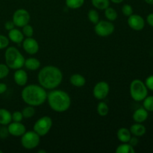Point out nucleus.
<instances>
[{"mask_svg":"<svg viewBox=\"0 0 153 153\" xmlns=\"http://www.w3.org/2000/svg\"><path fill=\"white\" fill-rule=\"evenodd\" d=\"M70 82L72 85L76 87V88H82L86 83V79L82 75L75 73L70 76Z\"/></svg>","mask_w":153,"mask_h":153,"instance_id":"nucleus-19","label":"nucleus"},{"mask_svg":"<svg viewBox=\"0 0 153 153\" xmlns=\"http://www.w3.org/2000/svg\"><path fill=\"white\" fill-rule=\"evenodd\" d=\"M38 153H46V152L45 150H42V149H40V150L38 151Z\"/></svg>","mask_w":153,"mask_h":153,"instance_id":"nucleus-43","label":"nucleus"},{"mask_svg":"<svg viewBox=\"0 0 153 153\" xmlns=\"http://www.w3.org/2000/svg\"><path fill=\"white\" fill-rule=\"evenodd\" d=\"M145 2L148 4H150V5H153V0H144Z\"/></svg>","mask_w":153,"mask_h":153,"instance_id":"nucleus-42","label":"nucleus"},{"mask_svg":"<svg viewBox=\"0 0 153 153\" xmlns=\"http://www.w3.org/2000/svg\"><path fill=\"white\" fill-rule=\"evenodd\" d=\"M129 130L131 131V135L136 136L137 137H142L146 132V128L145 126H143L142 123H136L131 126Z\"/></svg>","mask_w":153,"mask_h":153,"instance_id":"nucleus-18","label":"nucleus"},{"mask_svg":"<svg viewBox=\"0 0 153 153\" xmlns=\"http://www.w3.org/2000/svg\"><path fill=\"white\" fill-rule=\"evenodd\" d=\"M40 142V137L33 131H25L21 136V144L25 149L31 150L39 146Z\"/></svg>","mask_w":153,"mask_h":153,"instance_id":"nucleus-6","label":"nucleus"},{"mask_svg":"<svg viewBox=\"0 0 153 153\" xmlns=\"http://www.w3.org/2000/svg\"><path fill=\"white\" fill-rule=\"evenodd\" d=\"M52 120L49 116H43L37 120L33 126V130L40 137L46 135L52 127Z\"/></svg>","mask_w":153,"mask_h":153,"instance_id":"nucleus-7","label":"nucleus"},{"mask_svg":"<svg viewBox=\"0 0 153 153\" xmlns=\"http://www.w3.org/2000/svg\"><path fill=\"white\" fill-rule=\"evenodd\" d=\"M40 61L37 58H28L25 60L24 67L31 71H35L40 67Z\"/></svg>","mask_w":153,"mask_h":153,"instance_id":"nucleus-20","label":"nucleus"},{"mask_svg":"<svg viewBox=\"0 0 153 153\" xmlns=\"http://www.w3.org/2000/svg\"><path fill=\"white\" fill-rule=\"evenodd\" d=\"M110 0H91V4L98 10H105L110 6Z\"/></svg>","mask_w":153,"mask_h":153,"instance_id":"nucleus-23","label":"nucleus"},{"mask_svg":"<svg viewBox=\"0 0 153 153\" xmlns=\"http://www.w3.org/2000/svg\"><path fill=\"white\" fill-rule=\"evenodd\" d=\"M143 106L148 111H153V96H147L143 100Z\"/></svg>","mask_w":153,"mask_h":153,"instance_id":"nucleus-29","label":"nucleus"},{"mask_svg":"<svg viewBox=\"0 0 153 153\" xmlns=\"http://www.w3.org/2000/svg\"><path fill=\"white\" fill-rule=\"evenodd\" d=\"M0 128H1V125H0Z\"/></svg>","mask_w":153,"mask_h":153,"instance_id":"nucleus-45","label":"nucleus"},{"mask_svg":"<svg viewBox=\"0 0 153 153\" xmlns=\"http://www.w3.org/2000/svg\"><path fill=\"white\" fill-rule=\"evenodd\" d=\"M6 126H2L0 128V138L4 139L9 136V131L7 129V127H5Z\"/></svg>","mask_w":153,"mask_h":153,"instance_id":"nucleus-36","label":"nucleus"},{"mask_svg":"<svg viewBox=\"0 0 153 153\" xmlns=\"http://www.w3.org/2000/svg\"><path fill=\"white\" fill-rule=\"evenodd\" d=\"M124 0H110V1H111L114 4H120V3H122Z\"/></svg>","mask_w":153,"mask_h":153,"instance_id":"nucleus-41","label":"nucleus"},{"mask_svg":"<svg viewBox=\"0 0 153 153\" xmlns=\"http://www.w3.org/2000/svg\"><path fill=\"white\" fill-rule=\"evenodd\" d=\"M10 40L6 36L0 34V49H4L8 47Z\"/></svg>","mask_w":153,"mask_h":153,"instance_id":"nucleus-32","label":"nucleus"},{"mask_svg":"<svg viewBox=\"0 0 153 153\" xmlns=\"http://www.w3.org/2000/svg\"><path fill=\"white\" fill-rule=\"evenodd\" d=\"M16 25H14L13 21H7V22L4 23V28H5L6 30L7 31H10V30L13 29V28H15Z\"/></svg>","mask_w":153,"mask_h":153,"instance_id":"nucleus-37","label":"nucleus"},{"mask_svg":"<svg viewBox=\"0 0 153 153\" xmlns=\"http://www.w3.org/2000/svg\"><path fill=\"white\" fill-rule=\"evenodd\" d=\"M85 0H66L65 3L67 7L70 9L80 8L85 4Z\"/></svg>","mask_w":153,"mask_h":153,"instance_id":"nucleus-25","label":"nucleus"},{"mask_svg":"<svg viewBox=\"0 0 153 153\" xmlns=\"http://www.w3.org/2000/svg\"><path fill=\"white\" fill-rule=\"evenodd\" d=\"M22 47L25 52L29 55H35L39 51L38 42L34 38L31 37H26L22 41Z\"/></svg>","mask_w":153,"mask_h":153,"instance_id":"nucleus-12","label":"nucleus"},{"mask_svg":"<svg viewBox=\"0 0 153 153\" xmlns=\"http://www.w3.org/2000/svg\"><path fill=\"white\" fill-rule=\"evenodd\" d=\"M105 16L106 19L108 21H111V22H113V21H115L117 19V12L116 11L114 8L113 7H111L109 6L108 7L105 9Z\"/></svg>","mask_w":153,"mask_h":153,"instance_id":"nucleus-24","label":"nucleus"},{"mask_svg":"<svg viewBox=\"0 0 153 153\" xmlns=\"http://www.w3.org/2000/svg\"><path fill=\"white\" fill-rule=\"evenodd\" d=\"M117 137L121 143H128L131 137V131L128 128L122 127L117 132Z\"/></svg>","mask_w":153,"mask_h":153,"instance_id":"nucleus-17","label":"nucleus"},{"mask_svg":"<svg viewBox=\"0 0 153 153\" xmlns=\"http://www.w3.org/2000/svg\"><path fill=\"white\" fill-rule=\"evenodd\" d=\"M144 83L146 85V88H148V90L153 91V75L148 76L146 80H145Z\"/></svg>","mask_w":153,"mask_h":153,"instance_id":"nucleus-35","label":"nucleus"},{"mask_svg":"<svg viewBox=\"0 0 153 153\" xmlns=\"http://www.w3.org/2000/svg\"><path fill=\"white\" fill-rule=\"evenodd\" d=\"M22 116L25 119H29L31 118L34 114H35V108L34 106L28 105L24 108L22 111Z\"/></svg>","mask_w":153,"mask_h":153,"instance_id":"nucleus-27","label":"nucleus"},{"mask_svg":"<svg viewBox=\"0 0 153 153\" xmlns=\"http://www.w3.org/2000/svg\"><path fill=\"white\" fill-rule=\"evenodd\" d=\"M10 72V68L7 64H0V79H3L7 77Z\"/></svg>","mask_w":153,"mask_h":153,"instance_id":"nucleus-31","label":"nucleus"},{"mask_svg":"<svg viewBox=\"0 0 153 153\" xmlns=\"http://www.w3.org/2000/svg\"><path fill=\"white\" fill-rule=\"evenodd\" d=\"M97 113L101 117H105L106 115H108L109 112V108L108 106V105L106 104L105 102H100L98 103V105H97Z\"/></svg>","mask_w":153,"mask_h":153,"instance_id":"nucleus-26","label":"nucleus"},{"mask_svg":"<svg viewBox=\"0 0 153 153\" xmlns=\"http://www.w3.org/2000/svg\"><path fill=\"white\" fill-rule=\"evenodd\" d=\"M138 143H139V140L138 138H137V137H136V136L131 137V139H130L129 142H128V143H130L132 146H137V145L138 144Z\"/></svg>","mask_w":153,"mask_h":153,"instance_id":"nucleus-38","label":"nucleus"},{"mask_svg":"<svg viewBox=\"0 0 153 153\" xmlns=\"http://www.w3.org/2000/svg\"><path fill=\"white\" fill-rule=\"evenodd\" d=\"M30 19L31 16L28 10L24 8H19L15 10L13 13L12 21L16 27L22 28L24 25L29 23Z\"/></svg>","mask_w":153,"mask_h":153,"instance_id":"nucleus-9","label":"nucleus"},{"mask_svg":"<svg viewBox=\"0 0 153 153\" xmlns=\"http://www.w3.org/2000/svg\"><path fill=\"white\" fill-rule=\"evenodd\" d=\"M115 29L114 25L108 20H100L95 24L94 31L100 37H108L111 35Z\"/></svg>","mask_w":153,"mask_h":153,"instance_id":"nucleus-8","label":"nucleus"},{"mask_svg":"<svg viewBox=\"0 0 153 153\" xmlns=\"http://www.w3.org/2000/svg\"><path fill=\"white\" fill-rule=\"evenodd\" d=\"M0 153H2V151H1V150H0Z\"/></svg>","mask_w":153,"mask_h":153,"instance_id":"nucleus-44","label":"nucleus"},{"mask_svg":"<svg viewBox=\"0 0 153 153\" xmlns=\"http://www.w3.org/2000/svg\"><path fill=\"white\" fill-rule=\"evenodd\" d=\"M46 100L51 109L58 113L65 112L71 105V98L67 92L53 89L47 94Z\"/></svg>","mask_w":153,"mask_h":153,"instance_id":"nucleus-3","label":"nucleus"},{"mask_svg":"<svg viewBox=\"0 0 153 153\" xmlns=\"http://www.w3.org/2000/svg\"><path fill=\"white\" fill-rule=\"evenodd\" d=\"M12 122L11 113L5 108H0V125L7 126Z\"/></svg>","mask_w":153,"mask_h":153,"instance_id":"nucleus-21","label":"nucleus"},{"mask_svg":"<svg viewBox=\"0 0 153 153\" xmlns=\"http://www.w3.org/2000/svg\"><path fill=\"white\" fill-rule=\"evenodd\" d=\"M116 153H134L135 150L134 149V146H131L128 143H122V144L119 145L117 147Z\"/></svg>","mask_w":153,"mask_h":153,"instance_id":"nucleus-22","label":"nucleus"},{"mask_svg":"<svg viewBox=\"0 0 153 153\" xmlns=\"http://www.w3.org/2000/svg\"><path fill=\"white\" fill-rule=\"evenodd\" d=\"M88 18L90 20V22L93 24H97L100 21V14L98 11L94 9H91L88 11Z\"/></svg>","mask_w":153,"mask_h":153,"instance_id":"nucleus-28","label":"nucleus"},{"mask_svg":"<svg viewBox=\"0 0 153 153\" xmlns=\"http://www.w3.org/2000/svg\"><path fill=\"white\" fill-rule=\"evenodd\" d=\"M131 97L136 102H141L148 96V88L143 81L134 79L129 87Z\"/></svg>","mask_w":153,"mask_h":153,"instance_id":"nucleus-5","label":"nucleus"},{"mask_svg":"<svg viewBox=\"0 0 153 153\" xmlns=\"http://www.w3.org/2000/svg\"><path fill=\"white\" fill-rule=\"evenodd\" d=\"M22 34L24 36H25L26 37H31L34 34V28L29 24H27V25H24L23 27H22Z\"/></svg>","mask_w":153,"mask_h":153,"instance_id":"nucleus-30","label":"nucleus"},{"mask_svg":"<svg viewBox=\"0 0 153 153\" xmlns=\"http://www.w3.org/2000/svg\"><path fill=\"white\" fill-rule=\"evenodd\" d=\"M28 74L26 71L21 69L16 70L13 74V80L14 82L19 86H25L28 82Z\"/></svg>","mask_w":153,"mask_h":153,"instance_id":"nucleus-14","label":"nucleus"},{"mask_svg":"<svg viewBox=\"0 0 153 153\" xmlns=\"http://www.w3.org/2000/svg\"><path fill=\"white\" fill-rule=\"evenodd\" d=\"M128 26L134 31H141L145 27V20L140 15L132 14L128 17L127 20Z\"/></svg>","mask_w":153,"mask_h":153,"instance_id":"nucleus-11","label":"nucleus"},{"mask_svg":"<svg viewBox=\"0 0 153 153\" xmlns=\"http://www.w3.org/2000/svg\"><path fill=\"white\" fill-rule=\"evenodd\" d=\"M148 117H149L148 111H146L143 107L136 109L132 115L133 120L135 123H139L145 122L147 120Z\"/></svg>","mask_w":153,"mask_h":153,"instance_id":"nucleus-15","label":"nucleus"},{"mask_svg":"<svg viewBox=\"0 0 153 153\" xmlns=\"http://www.w3.org/2000/svg\"><path fill=\"white\" fill-rule=\"evenodd\" d=\"M7 85L1 82V83H0V95L3 94L4 93H5L6 91H7Z\"/></svg>","mask_w":153,"mask_h":153,"instance_id":"nucleus-40","label":"nucleus"},{"mask_svg":"<svg viewBox=\"0 0 153 153\" xmlns=\"http://www.w3.org/2000/svg\"><path fill=\"white\" fill-rule=\"evenodd\" d=\"M11 116L12 121H13V122H21L23 119L22 111H14L13 114H11Z\"/></svg>","mask_w":153,"mask_h":153,"instance_id":"nucleus-34","label":"nucleus"},{"mask_svg":"<svg viewBox=\"0 0 153 153\" xmlns=\"http://www.w3.org/2000/svg\"><path fill=\"white\" fill-rule=\"evenodd\" d=\"M9 134L13 137H21L26 131V128L21 122H10L7 125Z\"/></svg>","mask_w":153,"mask_h":153,"instance_id":"nucleus-13","label":"nucleus"},{"mask_svg":"<svg viewBox=\"0 0 153 153\" xmlns=\"http://www.w3.org/2000/svg\"><path fill=\"white\" fill-rule=\"evenodd\" d=\"M110 92V86L105 81L97 82L93 89V95L97 100H102L105 99Z\"/></svg>","mask_w":153,"mask_h":153,"instance_id":"nucleus-10","label":"nucleus"},{"mask_svg":"<svg viewBox=\"0 0 153 153\" xmlns=\"http://www.w3.org/2000/svg\"><path fill=\"white\" fill-rule=\"evenodd\" d=\"M122 13L124 16L128 17L133 13V7L130 4H126L122 7Z\"/></svg>","mask_w":153,"mask_h":153,"instance_id":"nucleus-33","label":"nucleus"},{"mask_svg":"<svg viewBox=\"0 0 153 153\" xmlns=\"http://www.w3.org/2000/svg\"><path fill=\"white\" fill-rule=\"evenodd\" d=\"M5 64L11 70H18L24 67L25 58L19 49L14 46H9L4 52Z\"/></svg>","mask_w":153,"mask_h":153,"instance_id":"nucleus-4","label":"nucleus"},{"mask_svg":"<svg viewBox=\"0 0 153 153\" xmlns=\"http://www.w3.org/2000/svg\"><path fill=\"white\" fill-rule=\"evenodd\" d=\"M146 22H147V23L149 24L151 27H153V13H149V14L146 16Z\"/></svg>","mask_w":153,"mask_h":153,"instance_id":"nucleus-39","label":"nucleus"},{"mask_svg":"<svg viewBox=\"0 0 153 153\" xmlns=\"http://www.w3.org/2000/svg\"><path fill=\"white\" fill-rule=\"evenodd\" d=\"M21 97L28 105L37 107L46 101L47 93L46 89L40 85H29L22 89Z\"/></svg>","mask_w":153,"mask_h":153,"instance_id":"nucleus-2","label":"nucleus"},{"mask_svg":"<svg viewBox=\"0 0 153 153\" xmlns=\"http://www.w3.org/2000/svg\"><path fill=\"white\" fill-rule=\"evenodd\" d=\"M8 38L13 43L20 44L24 40V35L20 30L14 28L8 31Z\"/></svg>","mask_w":153,"mask_h":153,"instance_id":"nucleus-16","label":"nucleus"},{"mask_svg":"<svg viewBox=\"0 0 153 153\" xmlns=\"http://www.w3.org/2000/svg\"><path fill=\"white\" fill-rule=\"evenodd\" d=\"M37 80L40 86L46 90H53L61 85L63 80V73L55 66H46L39 71Z\"/></svg>","mask_w":153,"mask_h":153,"instance_id":"nucleus-1","label":"nucleus"}]
</instances>
